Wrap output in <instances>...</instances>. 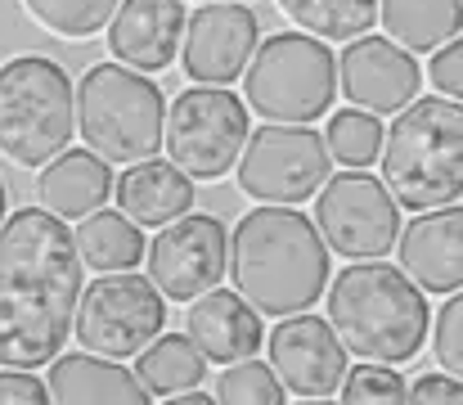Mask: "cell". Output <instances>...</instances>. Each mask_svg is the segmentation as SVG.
<instances>
[{"label": "cell", "mask_w": 463, "mask_h": 405, "mask_svg": "<svg viewBox=\"0 0 463 405\" xmlns=\"http://www.w3.org/2000/svg\"><path fill=\"white\" fill-rule=\"evenodd\" d=\"M230 257V235L216 217H175L149 248V284L171 302H194L216 288Z\"/></svg>", "instance_id": "7c38bea8"}, {"label": "cell", "mask_w": 463, "mask_h": 405, "mask_svg": "<svg viewBox=\"0 0 463 405\" xmlns=\"http://www.w3.org/2000/svg\"><path fill=\"white\" fill-rule=\"evenodd\" d=\"M136 356H140L136 379H140V388H145L149 397H157V401H171L175 392L198 388V383L207 379V356L189 342V333L154 338V342H145Z\"/></svg>", "instance_id": "7402d4cb"}, {"label": "cell", "mask_w": 463, "mask_h": 405, "mask_svg": "<svg viewBox=\"0 0 463 405\" xmlns=\"http://www.w3.org/2000/svg\"><path fill=\"white\" fill-rule=\"evenodd\" d=\"M216 401H225V405H279L284 401V383L275 379L270 365L243 356V361H230V370L216 379Z\"/></svg>", "instance_id": "83f0119b"}, {"label": "cell", "mask_w": 463, "mask_h": 405, "mask_svg": "<svg viewBox=\"0 0 463 405\" xmlns=\"http://www.w3.org/2000/svg\"><path fill=\"white\" fill-rule=\"evenodd\" d=\"M315 194V230L324 248L342 253L346 262L392 253L401 235V207L378 176H369L364 167H346L342 176H324Z\"/></svg>", "instance_id": "9c48e42d"}, {"label": "cell", "mask_w": 463, "mask_h": 405, "mask_svg": "<svg viewBox=\"0 0 463 405\" xmlns=\"http://www.w3.org/2000/svg\"><path fill=\"white\" fill-rule=\"evenodd\" d=\"M401 244V270L423 288V293H459L463 284V212L459 203H441L428 207L405 235H396Z\"/></svg>", "instance_id": "e0dca14e"}, {"label": "cell", "mask_w": 463, "mask_h": 405, "mask_svg": "<svg viewBox=\"0 0 463 405\" xmlns=\"http://www.w3.org/2000/svg\"><path fill=\"white\" fill-rule=\"evenodd\" d=\"M257 50V14L239 0H203L198 14H184L180 36V63L189 82L203 86H230L243 77L248 59Z\"/></svg>", "instance_id": "4fadbf2b"}, {"label": "cell", "mask_w": 463, "mask_h": 405, "mask_svg": "<svg viewBox=\"0 0 463 405\" xmlns=\"http://www.w3.org/2000/svg\"><path fill=\"white\" fill-rule=\"evenodd\" d=\"M337 397L346 405H401L405 401V383H401L396 365L364 361V365H355V370L342 374Z\"/></svg>", "instance_id": "f1b7e54d"}, {"label": "cell", "mask_w": 463, "mask_h": 405, "mask_svg": "<svg viewBox=\"0 0 463 405\" xmlns=\"http://www.w3.org/2000/svg\"><path fill=\"white\" fill-rule=\"evenodd\" d=\"M81 297V257L68 226L23 207L0 226V365L36 370L68 342Z\"/></svg>", "instance_id": "6da1fadb"}, {"label": "cell", "mask_w": 463, "mask_h": 405, "mask_svg": "<svg viewBox=\"0 0 463 405\" xmlns=\"http://www.w3.org/2000/svg\"><path fill=\"white\" fill-rule=\"evenodd\" d=\"M383 185L396 203L428 212L463 194V109L459 100H410L383 131Z\"/></svg>", "instance_id": "277c9868"}, {"label": "cell", "mask_w": 463, "mask_h": 405, "mask_svg": "<svg viewBox=\"0 0 463 405\" xmlns=\"http://www.w3.org/2000/svg\"><path fill=\"white\" fill-rule=\"evenodd\" d=\"M279 9L319 41H351L378 23V0H279Z\"/></svg>", "instance_id": "d4e9b609"}, {"label": "cell", "mask_w": 463, "mask_h": 405, "mask_svg": "<svg viewBox=\"0 0 463 405\" xmlns=\"http://www.w3.org/2000/svg\"><path fill=\"white\" fill-rule=\"evenodd\" d=\"M333 158L324 149L319 131H310L307 122H270L243 140L234 171H239V189L248 198L261 203H302L315 198V189L324 185Z\"/></svg>", "instance_id": "8fae6325"}, {"label": "cell", "mask_w": 463, "mask_h": 405, "mask_svg": "<svg viewBox=\"0 0 463 405\" xmlns=\"http://www.w3.org/2000/svg\"><path fill=\"white\" fill-rule=\"evenodd\" d=\"M118 207L136 226H166V221H175L194 207V185L175 162L140 158L118 180Z\"/></svg>", "instance_id": "44dd1931"}, {"label": "cell", "mask_w": 463, "mask_h": 405, "mask_svg": "<svg viewBox=\"0 0 463 405\" xmlns=\"http://www.w3.org/2000/svg\"><path fill=\"white\" fill-rule=\"evenodd\" d=\"M184 36V5L180 0H118L109 14V54H118L136 72L171 68Z\"/></svg>", "instance_id": "2e32d148"}, {"label": "cell", "mask_w": 463, "mask_h": 405, "mask_svg": "<svg viewBox=\"0 0 463 405\" xmlns=\"http://www.w3.org/2000/svg\"><path fill=\"white\" fill-rule=\"evenodd\" d=\"M0 217H5V185H0Z\"/></svg>", "instance_id": "836d02e7"}, {"label": "cell", "mask_w": 463, "mask_h": 405, "mask_svg": "<svg viewBox=\"0 0 463 405\" xmlns=\"http://www.w3.org/2000/svg\"><path fill=\"white\" fill-rule=\"evenodd\" d=\"M405 401H419V405H463V383L455 374H423Z\"/></svg>", "instance_id": "d6a6232c"}, {"label": "cell", "mask_w": 463, "mask_h": 405, "mask_svg": "<svg viewBox=\"0 0 463 405\" xmlns=\"http://www.w3.org/2000/svg\"><path fill=\"white\" fill-rule=\"evenodd\" d=\"M270 370L284 383V392L307 397V401H328L337 397V383L346 374V347L333 333L328 320L319 315H279V329L270 333Z\"/></svg>", "instance_id": "5bb4252c"}, {"label": "cell", "mask_w": 463, "mask_h": 405, "mask_svg": "<svg viewBox=\"0 0 463 405\" xmlns=\"http://www.w3.org/2000/svg\"><path fill=\"white\" fill-rule=\"evenodd\" d=\"M77 131L104 162H140L162 149V91L127 63H95L72 91Z\"/></svg>", "instance_id": "5b68a950"}, {"label": "cell", "mask_w": 463, "mask_h": 405, "mask_svg": "<svg viewBox=\"0 0 463 405\" xmlns=\"http://www.w3.org/2000/svg\"><path fill=\"white\" fill-rule=\"evenodd\" d=\"M23 9L54 36H68V41H81V36H95L109 14L118 9V0H23Z\"/></svg>", "instance_id": "4316f807"}, {"label": "cell", "mask_w": 463, "mask_h": 405, "mask_svg": "<svg viewBox=\"0 0 463 405\" xmlns=\"http://www.w3.org/2000/svg\"><path fill=\"white\" fill-rule=\"evenodd\" d=\"M162 324H166V306L149 279L127 275V270H109L90 288L81 284L72 329H77V342L86 352H99L109 361L136 356L145 342H154L162 333Z\"/></svg>", "instance_id": "30bf717a"}, {"label": "cell", "mask_w": 463, "mask_h": 405, "mask_svg": "<svg viewBox=\"0 0 463 405\" xmlns=\"http://www.w3.org/2000/svg\"><path fill=\"white\" fill-rule=\"evenodd\" d=\"M248 109L266 122H319L337 95V63L319 36L279 32L248 59Z\"/></svg>", "instance_id": "52a82bcc"}, {"label": "cell", "mask_w": 463, "mask_h": 405, "mask_svg": "<svg viewBox=\"0 0 463 405\" xmlns=\"http://www.w3.org/2000/svg\"><path fill=\"white\" fill-rule=\"evenodd\" d=\"M109 194H113V171L90 149H68V153L59 149L41 171V207L54 212L59 221H81L86 212L104 207Z\"/></svg>", "instance_id": "ffe728a7"}, {"label": "cell", "mask_w": 463, "mask_h": 405, "mask_svg": "<svg viewBox=\"0 0 463 405\" xmlns=\"http://www.w3.org/2000/svg\"><path fill=\"white\" fill-rule=\"evenodd\" d=\"M248 140V104L221 86H194L162 113V144L194 180H221Z\"/></svg>", "instance_id": "ba28073f"}, {"label": "cell", "mask_w": 463, "mask_h": 405, "mask_svg": "<svg viewBox=\"0 0 463 405\" xmlns=\"http://www.w3.org/2000/svg\"><path fill=\"white\" fill-rule=\"evenodd\" d=\"M328 324L346 352L383 365L414 361L428 338L423 288L383 262H351L328 288Z\"/></svg>", "instance_id": "3957f363"}, {"label": "cell", "mask_w": 463, "mask_h": 405, "mask_svg": "<svg viewBox=\"0 0 463 405\" xmlns=\"http://www.w3.org/2000/svg\"><path fill=\"white\" fill-rule=\"evenodd\" d=\"M225 275H234V293L252 311L293 315L328 288V248L310 217L288 203H266L234 226Z\"/></svg>", "instance_id": "7a4b0ae2"}, {"label": "cell", "mask_w": 463, "mask_h": 405, "mask_svg": "<svg viewBox=\"0 0 463 405\" xmlns=\"http://www.w3.org/2000/svg\"><path fill=\"white\" fill-rule=\"evenodd\" d=\"M77 131L72 82L54 59L18 54L0 63V153L18 167H41Z\"/></svg>", "instance_id": "8992f818"}, {"label": "cell", "mask_w": 463, "mask_h": 405, "mask_svg": "<svg viewBox=\"0 0 463 405\" xmlns=\"http://www.w3.org/2000/svg\"><path fill=\"white\" fill-rule=\"evenodd\" d=\"M333 63H337L342 95L373 118L401 113L419 95V63L392 36H364L360 32V36H351V45Z\"/></svg>", "instance_id": "9a60e30c"}, {"label": "cell", "mask_w": 463, "mask_h": 405, "mask_svg": "<svg viewBox=\"0 0 463 405\" xmlns=\"http://www.w3.org/2000/svg\"><path fill=\"white\" fill-rule=\"evenodd\" d=\"M72 244H77V257H81V266L90 270H131L140 266V257H145V235H140V226L131 221V217H122V212H86L81 217V226H77V235H72Z\"/></svg>", "instance_id": "603a6c76"}, {"label": "cell", "mask_w": 463, "mask_h": 405, "mask_svg": "<svg viewBox=\"0 0 463 405\" xmlns=\"http://www.w3.org/2000/svg\"><path fill=\"white\" fill-rule=\"evenodd\" d=\"M45 392H50V401L59 405H145L149 401L140 379L127 374L118 361H109L99 352L54 356Z\"/></svg>", "instance_id": "d6986e66"}, {"label": "cell", "mask_w": 463, "mask_h": 405, "mask_svg": "<svg viewBox=\"0 0 463 405\" xmlns=\"http://www.w3.org/2000/svg\"><path fill=\"white\" fill-rule=\"evenodd\" d=\"M324 149L333 162L342 167H369L378 162V149H383V122L364 109H342L328 118V131H324Z\"/></svg>", "instance_id": "484cf974"}, {"label": "cell", "mask_w": 463, "mask_h": 405, "mask_svg": "<svg viewBox=\"0 0 463 405\" xmlns=\"http://www.w3.org/2000/svg\"><path fill=\"white\" fill-rule=\"evenodd\" d=\"M184 333L216 365L243 361V356H252L261 347V320H257V311L239 293H225V288H207V293L194 297V306L184 315Z\"/></svg>", "instance_id": "ac0fdd59"}, {"label": "cell", "mask_w": 463, "mask_h": 405, "mask_svg": "<svg viewBox=\"0 0 463 405\" xmlns=\"http://www.w3.org/2000/svg\"><path fill=\"white\" fill-rule=\"evenodd\" d=\"M378 23L405 50H437L459 36V0H378Z\"/></svg>", "instance_id": "cb8c5ba5"}, {"label": "cell", "mask_w": 463, "mask_h": 405, "mask_svg": "<svg viewBox=\"0 0 463 405\" xmlns=\"http://www.w3.org/2000/svg\"><path fill=\"white\" fill-rule=\"evenodd\" d=\"M432 352L441 361L446 374H463V297L459 293H446L441 311H437V324H432Z\"/></svg>", "instance_id": "f546056e"}, {"label": "cell", "mask_w": 463, "mask_h": 405, "mask_svg": "<svg viewBox=\"0 0 463 405\" xmlns=\"http://www.w3.org/2000/svg\"><path fill=\"white\" fill-rule=\"evenodd\" d=\"M428 77H432V86H437L446 100H459V91H463V41L459 36L441 41V50H437Z\"/></svg>", "instance_id": "4dcf8cb0"}, {"label": "cell", "mask_w": 463, "mask_h": 405, "mask_svg": "<svg viewBox=\"0 0 463 405\" xmlns=\"http://www.w3.org/2000/svg\"><path fill=\"white\" fill-rule=\"evenodd\" d=\"M50 401L45 383L32 379V370H9L0 365V405H41Z\"/></svg>", "instance_id": "1f68e13d"}]
</instances>
